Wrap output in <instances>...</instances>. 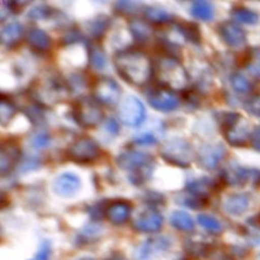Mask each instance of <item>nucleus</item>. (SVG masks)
I'll return each instance as SVG.
<instances>
[{
  "label": "nucleus",
  "instance_id": "obj_1",
  "mask_svg": "<svg viewBox=\"0 0 260 260\" xmlns=\"http://www.w3.org/2000/svg\"><path fill=\"white\" fill-rule=\"evenodd\" d=\"M114 66L119 76L131 85H145L154 78V62L140 50H122L114 55Z\"/></svg>",
  "mask_w": 260,
  "mask_h": 260
},
{
  "label": "nucleus",
  "instance_id": "obj_2",
  "mask_svg": "<svg viewBox=\"0 0 260 260\" xmlns=\"http://www.w3.org/2000/svg\"><path fill=\"white\" fill-rule=\"evenodd\" d=\"M70 93L71 88L69 83L56 73L43 74L30 86V95L41 107L56 106L65 102Z\"/></svg>",
  "mask_w": 260,
  "mask_h": 260
},
{
  "label": "nucleus",
  "instance_id": "obj_3",
  "mask_svg": "<svg viewBox=\"0 0 260 260\" xmlns=\"http://www.w3.org/2000/svg\"><path fill=\"white\" fill-rule=\"evenodd\" d=\"M154 78L159 86L173 91H183L189 86L190 78L175 56L162 55L154 61Z\"/></svg>",
  "mask_w": 260,
  "mask_h": 260
},
{
  "label": "nucleus",
  "instance_id": "obj_4",
  "mask_svg": "<svg viewBox=\"0 0 260 260\" xmlns=\"http://www.w3.org/2000/svg\"><path fill=\"white\" fill-rule=\"evenodd\" d=\"M117 164L128 173V179L136 187L150 179L154 170V157L137 150H124L117 157Z\"/></svg>",
  "mask_w": 260,
  "mask_h": 260
},
{
  "label": "nucleus",
  "instance_id": "obj_5",
  "mask_svg": "<svg viewBox=\"0 0 260 260\" xmlns=\"http://www.w3.org/2000/svg\"><path fill=\"white\" fill-rule=\"evenodd\" d=\"M220 126L222 128L225 139L231 146H245L251 140L250 126L244 117L236 112H225L221 114Z\"/></svg>",
  "mask_w": 260,
  "mask_h": 260
},
{
  "label": "nucleus",
  "instance_id": "obj_6",
  "mask_svg": "<svg viewBox=\"0 0 260 260\" xmlns=\"http://www.w3.org/2000/svg\"><path fill=\"white\" fill-rule=\"evenodd\" d=\"M73 117L79 126L94 128L102 123L104 113L101 103L94 96H81L74 103Z\"/></svg>",
  "mask_w": 260,
  "mask_h": 260
},
{
  "label": "nucleus",
  "instance_id": "obj_7",
  "mask_svg": "<svg viewBox=\"0 0 260 260\" xmlns=\"http://www.w3.org/2000/svg\"><path fill=\"white\" fill-rule=\"evenodd\" d=\"M160 155L169 164L179 168H188L194 159V150L187 140L173 139L162 145Z\"/></svg>",
  "mask_w": 260,
  "mask_h": 260
},
{
  "label": "nucleus",
  "instance_id": "obj_8",
  "mask_svg": "<svg viewBox=\"0 0 260 260\" xmlns=\"http://www.w3.org/2000/svg\"><path fill=\"white\" fill-rule=\"evenodd\" d=\"M68 156L76 164H91L101 156L98 142L88 136L78 137L68 149Z\"/></svg>",
  "mask_w": 260,
  "mask_h": 260
},
{
  "label": "nucleus",
  "instance_id": "obj_9",
  "mask_svg": "<svg viewBox=\"0 0 260 260\" xmlns=\"http://www.w3.org/2000/svg\"><path fill=\"white\" fill-rule=\"evenodd\" d=\"M118 116L122 123L128 127H139L146 118V109L142 102L135 95L122 98L118 104Z\"/></svg>",
  "mask_w": 260,
  "mask_h": 260
},
{
  "label": "nucleus",
  "instance_id": "obj_10",
  "mask_svg": "<svg viewBox=\"0 0 260 260\" xmlns=\"http://www.w3.org/2000/svg\"><path fill=\"white\" fill-rule=\"evenodd\" d=\"M93 96L101 104L116 106L122 101V90L118 84L108 76H102L93 84Z\"/></svg>",
  "mask_w": 260,
  "mask_h": 260
},
{
  "label": "nucleus",
  "instance_id": "obj_11",
  "mask_svg": "<svg viewBox=\"0 0 260 260\" xmlns=\"http://www.w3.org/2000/svg\"><path fill=\"white\" fill-rule=\"evenodd\" d=\"M147 102L152 108L160 112H173L179 108L180 99L175 91L162 86H155L146 93Z\"/></svg>",
  "mask_w": 260,
  "mask_h": 260
},
{
  "label": "nucleus",
  "instance_id": "obj_12",
  "mask_svg": "<svg viewBox=\"0 0 260 260\" xmlns=\"http://www.w3.org/2000/svg\"><path fill=\"white\" fill-rule=\"evenodd\" d=\"M172 241L167 236H154L140 244L134 251L135 260H151L169 250Z\"/></svg>",
  "mask_w": 260,
  "mask_h": 260
},
{
  "label": "nucleus",
  "instance_id": "obj_13",
  "mask_svg": "<svg viewBox=\"0 0 260 260\" xmlns=\"http://www.w3.org/2000/svg\"><path fill=\"white\" fill-rule=\"evenodd\" d=\"M162 216L155 207H145L132 221V228L142 234H154L161 229Z\"/></svg>",
  "mask_w": 260,
  "mask_h": 260
},
{
  "label": "nucleus",
  "instance_id": "obj_14",
  "mask_svg": "<svg viewBox=\"0 0 260 260\" xmlns=\"http://www.w3.org/2000/svg\"><path fill=\"white\" fill-rule=\"evenodd\" d=\"M226 150L222 144L203 145L197 154V161L201 168L206 170H213L220 165L225 157Z\"/></svg>",
  "mask_w": 260,
  "mask_h": 260
},
{
  "label": "nucleus",
  "instance_id": "obj_15",
  "mask_svg": "<svg viewBox=\"0 0 260 260\" xmlns=\"http://www.w3.org/2000/svg\"><path fill=\"white\" fill-rule=\"evenodd\" d=\"M218 35L226 46L231 48H243L246 45V33L235 22H223L218 25Z\"/></svg>",
  "mask_w": 260,
  "mask_h": 260
},
{
  "label": "nucleus",
  "instance_id": "obj_16",
  "mask_svg": "<svg viewBox=\"0 0 260 260\" xmlns=\"http://www.w3.org/2000/svg\"><path fill=\"white\" fill-rule=\"evenodd\" d=\"M81 180L74 173H62L57 175L52 183V189L58 197H74L80 190Z\"/></svg>",
  "mask_w": 260,
  "mask_h": 260
},
{
  "label": "nucleus",
  "instance_id": "obj_17",
  "mask_svg": "<svg viewBox=\"0 0 260 260\" xmlns=\"http://www.w3.org/2000/svg\"><path fill=\"white\" fill-rule=\"evenodd\" d=\"M20 156H22V151L20 147L15 144L14 141H4L2 145V150H0V174L3 177L9 174L15 165L19 162Z\"/></svg>",
  "mask_w": 260,
  "mask_h": 260
},
{
  "label": "nucleus",
  "instance_id": "obj_18",
  "mask_svg": "<svg viewBox=\"0 0 260 260\" xmlns=\"http://www.w3.org/2000/svg\"><path fill=\"white\" fill-rule=\"evenodd\" d=\"M222 182L230 187H243L253 177V170L239 165H228L222 170Z\"/></svg>",
  "mask_w": 260,
  "mask_h": 260
},
{
  "label": "nucleus",
  "instance_id": "obj_19",
  "mask_svg": "<svg viewBox=\"0 0 260 260\" xmlns=\"http://www.w3.org/2000/svg\"><path fill=\"white\" fill-rule=\"evenodd\" d=\"M131 205L127 201H114L107 206L106 217L114 226H122L131 217Z\"/></svg>",
  "mask_w": 260,
  "mask_h": 260
},
{
  "label": "nucleus",
  "instance_id": "obj_20",
  "mask_svg": "<svg viewBox=\"0 0 260 260\" xmlns=\"http://www.w3.org/2000/svg\"><path fill=\"white\" fill-rule=\"evenodd\" d=\"M27 42L29 47L38 53H45L50 51L51 45H52L50 36L45 30L37 27H33L28 30Z\"/></svg>",
  "mask_w": 260,
  "mask_h": 260
},
{
  "label": "nucleus",
  "instance_id": "obj_21",
  "mask_svg": "<svg viewBox=\"0 0 260 260\" xmlns=\"http://www.w3.org/2000/svg\"><path fill=\"white\" fill-rule=\"evenodd\" d=\"M23 36H24V28H23V25L19 22L8 23L0 30V40H2V43L8 48H12L14 46H17L22 41Z\"/></svg>",
  "mask_w": 260,
  "mask_h": 260
},
{
  "label": "nucleus",
  "instance_id": "obj_22",
  "mask_svg": "<svg viewBox=\"0 0 260 260\" xmlns=\"http://www.w3.org/2000/svg\"><path fill=\"white\" fill-rule=\"evenodd\" d=\"M250 200L246 194H230L223 201V210L231 216H241L249 210Z\"/></svg>",
  "mask_w": 260,
  "mask_h": 260
},
{
  "label": "nucleus",
  "instance_id": "obj_23",
  "mask_svg": "<svg viewBox=\"0 0 260 260\" xmlns=\"http://www.w3.org/2000/svg\"><path fill=\"white\" fill-rule=\"evenodd\" d=\"M216 184L210 178H200V179L192 180L187 184V190L189 194L197 196V197L207 200L211 193L215 190Z\"/></svg>",
  "mask_w": 260,
  "mask_h": 260
},
{
  "label": "nucleus",
  "instance_id": "obj_24",
  "mask_svg": "<svg viewBox=\"0 0 260 260\" xmlns=\"http://www.w3.org/2000/svg\"><path fill=\"white\" fill-rule=\"evenodd\" d=\"M129 32L137 42H146L152 36V29L146 19L134 18L129 22Z\"/></svg>",
  "mask_w": 260,
  "mask_h": 260
},
{
  "label": "nucleus",
  "instance_id": "obj_25",
  "mask_svg": "<svg viewBox=\"0 0 260 260\" xmlns=\"http://www.w3.org/2000/svg\"><path fill=\"white\" fill-rule=\"evenodd\" d=\"M174 27L183 40L189 41V42L194 43V45H200L201 43V30L197 24L184 20V22L175 23Z\"/></svg>",
  "mask_w": 260,
  "mask_h": 260
},
{
  "label": "nucleus",
  "instance_id": "obj_26",
  "mask_svg": "<svg viewBox=\"0 0 260 260\" xmlns=\"http://www.w3.org/2000/svg\"><path fill=\"white\" fill-rule=\"evenodd\" d=\"M144 18L152 24L162 25L172 23L174 19V15H172L169 12L161 9V8L147 7L144 9Z\"/></svg>",
  "mask_w": 260,
  "mask_h": 260
},
{
  "label": "nucleus",
  "instance_id": "obj_27",
  "mask_svg": "<svg viewBox=\"0 0 260 260\" xmlns=\"http://www.w3.org/2000/svg\"><path fill=\"white\" fill-rule=\"evenodd\" d=\"M109 23H111L109 17H107V15H98V17L94 18L91 22H89L88 24H86L89 35L91 36V38H93L95 42H98V41L106 35L107 29H108L109 27Z\"/></svg>",
  "mask_w": 260,
  "mask_h": 260
},
{
  "label": "nucleus",
  "instance_id": "obj_28",
  "mask_svg": "<svg viewBox=\"0 0 260 260\" xmlns=\"http://www.w3.org/2000/svg\"><path fill=\"white\" fill-rule=\"evenodd\" d=\"M185 250L193 258L203 259L212 253V245L202 240H188L185 243Z\"/></svg>",
  "mask_w": 260,
  "mask_h": 260
},
{
  "label": "nucleus",
  "instance_id": "obj_29",
  "mask_svg": "<svg viewBox=\"0 0 260 260\" xmlns=\"http://www.w3.org/2000/svg\"><path fill=\"white\" fill-rule=\"evenodd\" d=\"M190 14L194 18L200 20H205V22H210L215 17V8L210 2H202L198 0L192 4L190 8Z\"/></svg>",
  "mask_w": 260,
  "mask_h": 260
},
{
  "label": "nucleus",
  "instance_id": "obj_30",
  "mask_svg": "<svg viewBox=\"0 0 260 260\" xmlns=\"http://www.w3.org/2000/svg\"><path fill=\"white\" fill-rule=\"evenodd\" d=\"M170 223L173 225V228L183 231V233H190L194 229L193 218L184 211H174L170 216Z\"/></svg>",
  "mask_w": 260,
  "mask_h": 260
},
{
  "label": "nucleus",
  "instance_id": "obj_31",
  "mask_svg": "<svg viewBox=\"0 0 260 260\" xmlns=\"http://www.w3.org/2000/svg\"><path fill=\"white\" fill-rule=\"evenodd\" d=\"M89 62L95 70H103L107 66L106 53L98 42L89 43Z\"/></svg>",
  "mask_w": 260,
  "mask_h": 260
},
{
  "label": "nucleus",
  "instance_id": "obj_32",
  "mask_svg": "<svg viewBox=\"0 0 260 260\" xmlns=\"http://www.w3.org/2000/svg\"><path fill=\"white\" fill-rule=\"evenodd\" d=\"M243 65L255 78H260V47H253L245 52Z\"/></svg>",
  "mask_w": 260,
  "mask_h": 260
},
{
  "label": "nucleus",
  "instance_id": "obj_33",
  "mask_svg": "<svg viewBox=\"0 0 260 260\" xmlns=\"http://www.w3.org/2000/svg\"><path fill=\"white\" fill-rule=\"evenodd\" d=\"M15 114H17L15 104L10 101V98L2 95V99H0V124L3 127H7L14 118Z\"/></svg>",
  "mask_w": 260,
  "mask_h": 260
},
{
  "label": "nucleus",
  "instance_id": "obj_34",
  "mask_svg": "<svg viewBox=\"0 0 260 260\" xmlns=\"http://www.w3.org/2000/svg\"><path fill=\"white\" fill-rule=\"evenodd\" d=\"M234 20L244 24H256L259 22V15L254 10L245 7H235L231 10Z\"/></svg>",
  "mask_w": 260,
  "mask_h": 260
},
{
  "label": "nucleus",
  "instance_id": "obj_35",
  "mask_svg": "<svg viewBox=\"0 0 260 260\" xmlns=\"http://www.w3.org/2000/svg\"><path fill=\"white\" fill-rule=\"evenodd\" d=\"M230 83L234 90L238 91V93L240 94H248L250 93L251 89H253V85H251V83L249 81V79L240 73H234L233 75L230 76Z\"/></svg>",
  "mask_w": 260,
  "mask_h": 260
},
{
  "label": "nucleus",
  "instance_id": "obj_36",
  "mask_svg": "<svg viewBox=\"0 0 260 260\" xmlns=\"http://www.w3.org/2000/svg\"><path fill=\"white\" fill-rule=\"evenodd\" d=\"M198 222L202 226L205 230H207L208 233L213 234V235H218V234L222 233V225H221L220 221L216 217L210 215H201L198 216Z\"/></svg>",
  "mask_w": 260,
  "mask_h": 260
},
{
  "label": "nucleus",
  "instance_id": "obj_37",
  "mask_svg": "<svg viewBox=\"0 0 260 260\" xmlns=\"http://www.w3.org/2000/svg\"><path fill=\"white\" fill-rule=\"evenodd\" d=\"M244 106H245V109L249 113L255 117H260V85L256 88L255 93L249 96Z\"/></svg>",
  "mask_w": 260,
  "mask_h": 260
},
{
  "label": "nucleus",
  "instance_id": "obj_38",
  "mask_svg": "<svg viewBox=\"0 0 260 260\" xmlns=\"http://www.w3.org/2000/svg\"><path fill=\"white\" fill-rule=\"evenodd\" d=\"M52 15V9L47 5H37L32 8L28 14V18L32 20H45Z\"/></svg>",
  "mask_w": 260,
  "mask_h": 260
},
{
  "label": "nucleus",
  "instance_id": "obj_39",
  "mask_svg": "<svg viewBox=\"0 0 260 260\" xmlns=\"http://www.w3.org/2000/svg\"><path fill=\"white\" fill-rule=\"evenodd\" d=\"M182 203L185 206V207L190 208V210H200V208L206 207L207 200H203V198L197 197V196L188 194L187 197L183 198Z\"/></svg>",
  "mask_w": 260,
  "mask_h": 260
},
{
  "label": "nucleus",
  "instance_id": "obj_40",
  "mask_svg": "<svg viewBox=\"0 0 260 260\" xmlns=\"http://www.w3.org/2000/svg\"><path fill=\"white\" fill-rule=\"evenodd\" d=\"M140 5L136 2H117L114 9L123 14H135L140 10Z\"/></svg>",
  "mask_w": 260,
  "mask_h": 260
},
{
  "label": "nucleus",
  "instance_id": "obj_41",
  "mask_svg": "<svg viewBox=\"0 0 260 260\" xmlns=\"http://www.w3.org/2000/svg\"><path fill=\"white\" fill-rule=\"evenodd\" d=\"M99 235H101V229L95 228V226H93V228L89 226V228H85L81 231L80 236H78V239H80L81 243H84V241L90 243V241H93V239H98Z\"/></svg>",
  "mask_w": 260,
  "mask_h": 260
},
{
  "label": "nucleus",
  "instance_id": "obj_42",
  "mask_svg": "<svg viewBox=\"0 0 260 260\" xmlns=\"http://www.w3.org/2000/svg\"><path fill=\"white\" fill-rule=\"evenodd\" d=\"M51 253H52V249H51L50 241H42L37 251V260H48L51 256Z\"/></svg>",
  "mask_w": 260,
  "mask_h": 260
},
{
  "label": "nucleus",
  "instance_id": "obj_43",
  "mask_svg": "<svg viewBox=\"0 0 260 260\" xmlns=\"http://www.w3.org/2000/svg\"><path fill=\"white\" fill-rule=\"evenodd\" d=\"M51 141V137L50 135L47 134H38L37 136H35L32 141V146L35 149H45V147L48 146Z\"/></svg>",
  "mask_w": 260,
  "mask_h": 260
},
{
  "label": "nucleus",
  "instance_id": "obj_44",
  "mask_svg": "<svg viewBox=\"0 0 260 260\" xmlns=\"http://www.w3.org/2000/svg\"><path fill=\"white\" fill-rule=\"evenodd\" d=\"M132 141L137 145H154L156 144L157 140L152 134H140L135 136Z\"/></svg>",
  "mask_w": 260,
  "mask_h": 260
},
{
  "label": "nucleus",
  "instance_id": "obj_45",
  "mask_svg": "<svg viewBox=\"0 0 260 260\" xmlns=\"http://www.w3.org/2000/svg\"><path fill=\"white\" fill-rule=\"evenodd\" d=\"M250 141H251V145H253L254 149H255L258 152H260V126L254 128L253 134H251Z\"/></svg>",
  "mask_w": 260,
  "mask_h": 260
},
{
  "label": "nucleus",
  "instance_id": "obj_46",
  "mask_svg": "<svg viewBox=\"0 0 260 260\" xmlns=\"http://www.w3.org/2000/svg\"><path fill=\"white\" fill-rule=\"evenodd\" d=\"M106 127H107V129H108L109 134H112V135H117L119 132V124L117 123V121L114 118L107 119Z\"/></svg>",
  "mask_w": 260,
  "mask_h": 260
},
{
  "label": "nucleus",
  "instance_id": "obj_47",
  "mask_svg": "<svg viewBox=\"0 0 260 260\" xmlns=\"http://www.w3.org/2000/svg\"><path fill=\"white\" fill-rule=\"evenodd\" d=\"M40 167V162H38V160L36 159H28L27 161H24V164H23V168H27V169H37V168Z\"/></svg>",
  "mask_w": 260,
  "mask_h": 260
},
{
  "label": "nucleus",
  "instance_id": "obj_48",
  "mask_svg": "<svg viewBox=\"0 0 260 260\" xmlns=\"http://www.w3.org/2000/svg\"><path fill=\"white\" fill-rule=\"evenodd\" d=\"M106 260H127V258L122 253H118V251H116V253H112L111 255H109Z\"/></svg>",
  "mask_w": 260,
  "mask_h": 260
},
{
  "label": "nucleus",
  "instance_id": "obj_49",
  "mask_svg": "<svg viewBox=\"0 0 260 260\" xmlns=\"http://www.w3.org/2000/svg\"><path fill=\"white\" fill-rule=\"evenodd\" d=\"M76 260H94L93 258H89V256H83V258H79Z\"/></svg>",
  "mask_w": 260,
  "mask_h": 260
}]
</instances>
